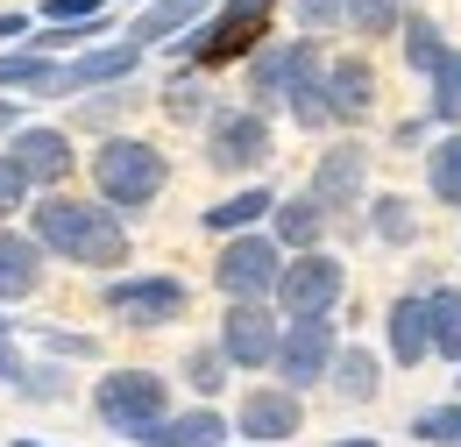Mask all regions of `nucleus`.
Returning a JSON list of instances; mask_svg holds the SVG:
<instances>
[{"label":"nucleus","mask_w":461,"mask_h":447,"mask_svg":"<svg viewBox=\"0 0 461 447\" xmlns=\"http://www.w3.org/2000/svg\"><path fill=\"white\" fill-rule=\"evenodd\" d=\"M7 157L29 170V185H64L71 164H78V150H71V135H64V128H22Z\"/></svg>","instance_id":"14"},{"label":"nucleus","mask_w":461,"mask_h":447,"mask_svg":"<svg viewBox=\"0 0 461 447\" xmlns=\"http://www.w3.org/2000/svg\"><path fill=\"white\" fill-rule=\"evenodd\" d=\"M164 107H171V121H206V86H199L192 71H177L171 93H164Z\"/></svg>","instance_id":"34"},{"label":"nucleus","mask_w":461,"mask_h":447,"mask_svg":"<svg viewBox=\"0 0 461 447\" xmlns=\"http://www.w3.org/2000/svg\"><path fill=\"white\" fill-rule=\"evenodd\" d=\"M277 341H285V327H277L270 298H241V306L221 313V355H228L234 369H270L277 362Z\"/></svg>","instance_id":"9"},{"label":"nucleus","mask_w":461,"mask_h":447,"mask_svg":"<svg viewBox=\"0 0 461 447\" xmlns=\"http://www.w3.org/2000/svg\"><path fill=\"white\" fill-rule=\"evenodd\" d=\"M135 64H142V43H107V50H86V57H71V64L58 71V93L121 86V78H135Z\"/></svg>","instance_id":"15"},{"label":"nucleus","mask_w":461,"mask_h":447,"mask_svg":"<svg viewBox=\"0 0 461 447\" xmlns=\"http://www.w3.org/2000/svg\"><path fill=\"white\" fill-rule=\"evenodd\" d=\"M263 214H277V192H270V185H249V192H234L221 206H206V227H213V234H249Z\"/></svg>","instance_id":"22"},{"label":"nucleus","mask_w":461,"mask_h":447,"mask_svg":"<svg viewBox=\"0 0 461 447\" xmlns=\"http://www.w3.org/2000/svg\"><path fill=\"white\" fill-rule=\"evenodd\" d=\"M206 164L213 170H263L270 164V121H263V107H228L206 121Z\"/></svg>","instance_id":"6"},{"label":"nucleus","mask_w":461,"mask_h":447,"mask_svg":"<svg viewBox=\"0 0 461 447\" xmlns=\"http://www.w3.org/2000/svg\"><path fill=\"white\" fill-rule=\"evenodd\" d=\"M58 71H64V64H50L43 50L0 57V86H22V93H58Z\"/></svg>","instance_id":"26"},{"label":"nucleus","mask_w":461,"mask_h":447,"mask_svg":"<svg viewBox=\"0 0 461 447\" xmlns=\"http://www.w3.org/2000/svg\"><path fill=\"white\" fill-rule=\"evenodd\" d=\"M228 441V419L213 405H192V412H171L157 419L149 433H135V447H221Z\"/></svg>","instance_id":"16"},{"label":"nucleus","mask_w":461,"mask_h":447,"mask_svg":"<svg viewBox=\"0 0 461 447\" xmlns=\"http://www.w3.org/2000/svg\"><path fill=\"white\" fill-rule=\"evenodd\" d=\"M341 14H348L341 0H298V29H305V36H327Z\"/></svg>","instance_id":"36"},{"label":"nucleus","mask_w":461,"mask_h":447,"mask_svg":"<svg viewBox=\"0 0 461 447\" xmlns=\"http://www.w3.org/2000/svg\"><path fill=\"white\" fill-rule=\"evenodd\" d=\"M362 185H369V150L362 142H334L320 164H312V199H320V214H348V206H362Z\"/></svg>","instance_id":"12"},{"label":"nucleus","mask_w":461,"mask_h":447,"mask_svg":"<svg viewBox=\"0 0 461 447\" xmlns=\"http://www.w3.org/2000/svg\"><path fill=\"white\" fill-rule=\"evenodd\" d=\"M29 36V14H0V43H22Z\"/></svg>","instance_id":"40"},{"label":"nucleus","mask_w":461,"mask_h":447,"mask_svg":"<svg viewBox=\"0 0 461 447\" xmlns=\"http://www.w3.org/2000/svg\"><path fill=\"white\" fill-rule=\"evenodd\" d=\"M29 234H36V249L58 256V263H86V270H121V263H128V227H121V214L107 199L93 206V199L50 192V199L29 206Z\"/></svg>","instance_id":"1"},{"label":"nucleus","mask_w":461,"mask_h":447,"mask_svg":"<svg viewBox=\"0 0 461 447\" xmlns=\"http://www.w3.org/2000/svg\"><path fill=\"white\" fill-rule=\"evenodd\" d=\"M348 291V270L341 256H327V249H305V256H291L285 270H277V306H285V320H334V306H341Z\"/></svg>","instance_id":"4"},{"label":"nucleus","mask_w":461,"mask_h":447,"mask_svg":"<svg viewBox=\"0 0 461 447\" xmlns=\"http://www.w3.org/2000/svg\"><path fill=\"white\" fill-rule=\"evenodd\" d=\"M369 107H376V71L362 57H334L327 64V114L334 121H362Z\"/></svg>","instance_id":"17"},{"label":"nucleus","mask_w":461,"mask_h":447,"mask_svg":"<svg viewBox=\"0 0 461 447\" xmlns=\"http://www.w3.org/2000/svg\"><path fill=\"white\" fill-rule=\"evenodd\" d=\"M14 391L50 405V397H64V369H50V362H43V369H22V384H14Z\"/></svg>","instance_id":"37"},{"label":"nucleus","mask_w":461,"mask_h":447,"mask_svg":"<svg viewBox=\"0 0 461 447\" xmlns=\"http://www.w3.org/2000/svg\"><path fill=\"white\" fill-rule=\"evenodd\" d=\"M36 284H43V249H36V234L0 227V298L14 306V298H29Z\"/></svg>","instance_id":"18"},{"label":"nucleus","mask_w":461,"mask_h":447,"mask_svg":"<svg viewBox=\"0 0 461 447\" xmlns=\"http://www.w3.org/2000/svg\"><path fill=\"white\" fill-rule=\"evenodd\" d=\"M334 447H376V441H334Z\"/></svg>","instance_id":"42"},{"label":"nucleus","mask_w":461,"mask_h":447,"mask_svg":"<svg viewBox=\"0 0 461 447\" xmlns=\"http://www.w3.org/2000/svg\"><path fill=\"white\" fill-rule=\"evenodd\" d=\"M404 64H411V71H426V78L447 64V43H440V29H433L426 14H411V22H404Z\"/></svg>","instance_id":"28"},{"label":"nucleus","mask_w":461,"mask_h":447,"mask_svg":"<svg viewBox=\"0 0 461 447\" xmlns=\"http://www.w3.org/2000/svg\"><path fill=\"white\" fill-rule=\"evenodd\" d=\"M426 334L440 362H461V284H433L426 291Z\"/></svg>","instance_id":"21"},{"label":"nucleus","mask_w":461,"mask_h":447,"mask_svg":"<svg viewBox=\"0 0 461 447\" xmlns=\"http://www.w3.org/2000/svg\"><path fill=\"white\" fill-rule=\"evenodd\" d=\"M327 377H334V391H341L348 405H369V397H376V384H384V377H376V355H369V348H341Z\"/></svg>","instance_id":"24"},{"label":"nucleus","mask_w":461,"mask_h":447,"mask_svg":"<svg viewBox=\"0 0 461 447\" xmlns=\"http://www.w3.org/2000/svg\"><path fill=\"white\" fill-rule=\"evenodd\" d=\"M7 128H22V107H14V100H0V135H7Z\"/></svg>","instance_id":"41"},{"label":"nucleus","mask_w":461,"mask_h":447,"mask_svg":"<svg viewBox=\"0 0 461 447\" xmlns=\"http://www.w3.org/2000/svg\"><path fill=\"white\" fill-rule=\"evenodd\" d=\"M228 355H221V341H213V348H192V355H185V377H192V391L199 397H213L221 391V384H228Z\"/></svg>","instance_id":"30"},{"label":"nucleus","mask_w":461,"mask_h":447,"mask_svg":"<svg viewBox=\"0 0 461 447\" xmlns=\"http://www.w3.org/2000/svg\"><path fill=\"white\" fill-rule=\"evenodd\" d=\"M320 227H327L320 199H312V192H298V199H277V214H270V242L305 256V249H320Z\"/></svg>","instance_id":"20"},{"label":"nucleus","mask_w":461,"mask_h":447,"mask_svg":"<svg viewBox=\"0 0 461 447\" xmlns=\"http://www.w3.org/2000/svg\"><path fill=\"white\" fill-rule=\"evenodd\" d=\"M285 107H291L298 128H327V121H334V114H327V57H320L312 36L285 43Z\"/></svg>","instance_id":"10"},{"label":"nucleus","mask_w":461,"mask_h":447,"mask_svg":"<svg viewBox=\"0 0 461 447\" xmlns=\"http://www.w3.org/2000/svg\"><path fill=\"white\" fill-rule=\"evenodd\" d=\"M433 121H461V57L455 50L433 71Z\"/></svg>","instance_id":"32"},{"label":"nucleus","mask_w":461,"mask_h":447,"mask_svg":"<svg viewBox=\"0 0 461 447\" xmlns=\"http://www.w3.org/2000/svg\"><path fill=\"white\" fill-rule=\"evenodd\" d=\"M411 433L426 447H461V397L455 405H426V412L411 419Z\"/></svg>","instance_id":"29"},{"label":"nucleus","mask_w":461,"mask_h":447,"mask_svg":"<svg viewBox=\"0 0 461 447\" xmlns=\"http://www.w3.org/2000/svg\"><path fill=\"white\" fill-rule=\"evenodd\" d=\"M298 426H305V405H298V391H285V384H277V391H270V384L249 391L241 412H234V433H241V441H291Z\"/></svg>","instance_id":"13"},{"label":"nucleus","mask_w":461,"mask_h":447,"mask_svg":"<svg viewBox=\"0 0 461 447\" xmlns=\"http://www.w3.org/2000/svg\"><path fill=\"white\" fill-rule=\"evenodd\" d=\"M426 185H433L440 206H461V135H440L426 150Z\"/></svg>","instance_id":"25"},{"label":"nucleus","mask_w":461,"mask_h":447,"mask_svg":"<svg viewBox=\"0 0 461 447\" xmlns=\"http://www.w3.org/2000/svg\"><path fill=\"white\" fill-rule=\"evenodd\" d=\"M22 369H29V362H22V348L0 334V384H22Z\"/></svg>","instance_id":"38"},{"label":"nucleus","mask_w":461,"mask_h":447,"mask_svg":"<svg viewBox=\"0 0 461 447\" xmlns=\"http://www.w3.org/2000/svg\"><path fill=\"white\" fill-rule=\"evenodd\" d=\"M164 150L157 142H142V135H114V142H100L93 150V185H100V199L114 206V214H142L157 192H164Z\"/></svg>","instance_id":"2"},{"label":"nucleus","mask_w":461,"mask_h":447,"mask_svg":"<svg viewBox=\"0 0 461 447\" xmlns=\"http://www.w3.org/2000/svg\"><path fill=\"white\" fill-rule=\"evenodd\" d=\"M43 341H50L58 355H100V341H93V334H43Z\"/></svg>","instance_id":"39"},{"label":"nucleus","mask_w":461,"mask_h":447,"mask_svg":"<svg viewBox=\"0 0 461 447\" xmlns=\"http://www.w3.org/2000/svg\"><path fill=\"white\" fill-rule=\"evenodd\" d=\"M348 22L362 29V36H391L398 29V0H341Z\"/></svg>","instance_id":"33"},{"label":"nucleus","mask_w":461,"mask_h":447,"mask_svg":"<svg viewBox=\"0 0 461 447\" xmlns=\"http://www.w3.org/2000/svg\"><path fill=\"white\" fill-rule=\"evenodd\" d=\"M206 7H213V0H157V7L128 29V43H164V36H177V29H192Z\"/></svg>","instance_id":"23"},{"label":"nucleus","mask_w":461,"mask_h":447,"mask_svg":"<svg viewBox=\"0 0 461 447\" xmlns=\"http://www.w3.org/2000/svg\"><path fill=\"white\" fill-rule=\"evenodd\" d=\"M29 192H36V185H29V170L0 150V221H14V214L29 206Z\"/></svg>","instance_id":"35"},{"label":"nucleus","mask_w":461,"mask_h":447,"mask_svg":"<svg viewBox=\"0 0 461 447\" xmlns=\"http://www.w3.org/2000/svg\"><path fill=\"white\" fill-rule=\"evenodd\" d=\"M334 355H341V334H334V320H285V341H277V377H285V391H312L327 369H334Z\"/></svg>","instance_id":"8"},{"label":"nucleus","mask_w":461,"mask_h":447,"mask_svg":"<svg viewBox=\"0 0 461 447\" xmlns=\"http://www.w3.org/2000/svg\"><path fill=\"white\" fill-rule=\"evenodd\" d=\"M107 313H128L135 327H171L192 313V291L177 278H114L107 284Z\"/></svg>","instance_id":"11"},{"label":"nucleus","mask_w":461,"mask_h":447,"mask_svg":"<svg viewBox=\"0 0 461 447\" xmlns=\"http://www.w3.org/2000/svg\"><path fill=\"white\" fill-rule=\"evenodd\" d=\"M263 14H270V0H228L206 29H192V36L177 43V64H221V57H241L256 36H263Z\"/></svg>","instance_id":"7"},{"label":"nucleus","mask_w":461,"mask_h":447,"mask_svg":"<svg viewBox=\"0 0 461 447\" xmlns=\"http://www.w3.org/2000/svg\"><path fill=\"white\" fill-rule=\"evenodd\" d=\"M384 334H391V355H398L404 369H419V362L433 355V334H426V291H404L398 306L384 313Z\"/></svg>","instance_id":"19"},{"label":"nucleus","mask_w":461,"mask_h":447,"mask_svg":"<svg viewBox=\"0 0 461 447\" xmlns=\"http://www.w3.org/2000/svg\"><path fill=\"white\" fill-rule=\"evenodd\" d=\"M93 412H100L107 433L135 441V433H149L157 419H171V384H164L157 369H114V377L93 384Z\"/></svg>","instance_id":"3"},{"label":"nucleus","mask_w":461,"mask_h":447,"mask_svg":"<svg viewBox=\"0 0 461 447\" xmlns=\"http://www.w3.org/2000/svg\"><path fill=\"white\" fill-rule=\"evenodd\" d=\"M369 227H376V242H391V249H404V242L419 234V214H411V199H398V192H384V199L369 206Z\"/></svg>","instance_id":"27"},{"label":"nucleus","mask_w":461,"mask_h":447,"mask_svg":"<svg viewBox=\"0 0 461 447\" xmlns=\"http://www.w3.org/2000/svg\"><path fill=\"white\" fill-rule=\"evenodd\" d=\"M14 447H36V441H14Z\"/></svg>","instance_id":"43"},{"label":"nucleus","mask_w":461,"mask_h":447,"mask_svg":"<svg viewBox=\"0 0 461 447\" xmlns=\"http://www.w3.org/2000/svg\"><path fill=\"white\" fill-rule=\"evenodd\" d=\"M43 22L50 29H93V22H107V0H43Z\"/></svg>","instance_id":"31"},{"label":"nucleus","mask_w":461,"mask_h":447,"mask_svg":"<svg viewBox=\"0 0 461 447\" xmlns=\"http://www.w3.org/2000/svg\"><path fill=\"white\" fill-rule=\"evenodd\" d=\"M277 270H285V249L270 242V234H228L221 242V256H213V284L228 291V306H241V298H270L277 291Z\"/></svg>","instance_id":"5"}]
</instances>
